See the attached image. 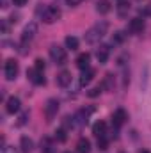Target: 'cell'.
I'll use <instances>...</instances> for the list:
<instances>
[{"label":"cell","mask_w":151,"mask_h":153,"mask_svg":"<svg viewBox=\"0 0 151 153\" xmlns=\"http://www.w3.org/2000/svg\"><path fill=\"white\" fill-rule=\"evenodd\" d=\"M107 30H109V23H107V22H103V20H101V22L94 23V25L85 32V43H89V45L98 43L100 39L107 34Z\"/></svg>","instance_id":"obj_1"},{"label":"cell","mask_w":151,"mask_h":153,"mask_svg":"<svg viewBox=\"0 0 151 153\" xmlns=\"http://www.w3.org/2000/svg\"><path fill=\"white\" fill-rule=\"evenodd\" d=\"M61 14L62 13H61V9L57 5H46V7L41 9V20L44 23H55L61 18Z\"/></svg>","instance_id":"obj_2"},{"label":"cell","mask_w":151,"mask_h":153,"mask_svg":"<svg viewBox=\"0 0 151 153\" xmlns=\"http://www.w3.org/2000/svg\"><path fill=\"white\" fill-rule=\"evenodd\" d=\"M50 57H52V61L55 62V64H66V61H68V53H66V48H62V46H59V45H53L52 48H50Z\"/></svg>","instance_id":"obj_3"},{"label":"cell","mask_w":151,"mask_h":153,"mask_svg":"<svg viewBox=\"0 0 151 153\" xmlns=\"http://www.w3.org/2000/svg\"><path fill=\"white\" fill-rule=\"evenodd\" d=\"M18 71H20V66L14 59H7L5 61V66H4V73H5V78L7 80H14L18 76Z\"/></svg>","instance_id":"obj_4"},{"label":"cell","mask_w":151,"mask_h":153,"mask_svg":"<svg viewBox=\"0 0 151 153\" xmlns=\"http://www.w3.org/2000/svg\"><path fill=\"white\" fill-rule=\"evenodd\" d=\"M36 32H38V25H36L34 22H30V23L23 29V32H21V46H27V43H30V41L34 39Z\"/></svg>","instance_id":"obj_5"},{"label":"cell","mask_w":151,"mask_h":153,"mask_svg":"<svg viewBox=\"0 0 151 153\" xmlns=\"http://www.w3.org/2000/svg\"><path fill=\"white\" fill-rule=\"evenodd\" d=\"M57 112H59V102L55 98H50L46 102V105H44V116H46V119L52 121L57 116Z\"/></svg>","instance_id":"obj_6"},{"label":"cell","mask_w":151,"mask_h":153,"mask_svg":"<svg viewBox=\"0 0 151 153\" xmlns=\"http://www.w3.org/2000/svg\"><path fill=\"white\" fill-rule=\"evenodd\" d=\"M144 30V20L142 18H132L130 23H128V32L130 34H141Z\"/></svg>","instance_id":"obj_7"},{"label":"cell","mask_w":151,"mask_h":153,"mask_svg":"<svg viewBox=\"0 0 151 153\" xmlns=\"http://www.w3.org/2000/svg\"><path fill=\"white\" fill-rule=\"evenodd\" d=\"M126 119H128V114H126L123 109H117V111H114V114H112V125L115 126V128L123 126V125L126 123Z\"/></svg>","instance_id":"obj_8"},{"label":"cell","mask_w":151,"mask_h":153,"mask_svg":"<svg viewBox=\"0 0 151 153\" xmlns=\"http://www.w3.org/2000/svg\"><path fill=\"white\" fill-rule=\"evenodd\" d=\"M109 55H110V48H109L107 45H100V46L96 48V59H98L101 64H105V62L109 61Z\"/></svg>","instance_id":"obj_9"},{"label":"cell","mask_w":151,"mask_h":153,"mask_svg":"<svg viewBox=\"0 0 151 153\" xmlns=\"http://www.w3.org/2000/svg\"><path fill=\"white\" fill-rule=\"evenodd\" d=\"M93 134H94L98 139H107V123H105V121H98V123H94V126H93Z\"/></svg>","instance_id":"obj_10"},{"label":"cell","mask_w":151,"mask_h":153,"mask_svg":"<svg viewBox=\"0 0 151 153\" xmlns=\"http://www.w3.org/2000/svg\"><path fill=\"white\" fill-rule=\"evenodd\" d=\"M27 75H29V78H30V82L36 84V85H44V82H46V80H44V75H43V71H39V70H36V68L30 70Z\"/></svg>","instance_id":"obj_11"},{"label":"cell","mask_w":151,"mask_h":153,"mask_svg":"<svg viewBox=\"0 0 151 153\" xmlns=\"http://www.w3.org/2000/svg\"><path fill=\"white\" fill-rule=\"evenodd\" d=\"M76 66H78L82 71L87 70V68H91V53H87V52L80 53V55L76 57Z\"/></svg>","instance_id":"obj_12"},{"label":"cell","mask_w":151,"mask_h":153,"mask_svg":"<svg viewBox=\"0 0 151 153\" xmlns=\"http://www.w3.org/2000/svg\"><path fill=\"white\" fill-rule=\"evenodd\" d=\"M20 98H16V96H11V98H7V102H5V111L9 112V114H14V112H18L20 111Z\"/></svg>","instance_id":"obj_13"},{"label":"cell","mask_w":151,"mask_h":153,"mask_svg":"<svg viewBox=\"0 0 151 153\" xmlns=\"http://www.w3.org/2000/svg\"><path fill=\"white\" fill-rule=\"evenodd\" d=\"M57 85H61V87H66V85H70L71 84V73L70 71H66V70H62L59 75H57Z\"/></svg>","instance_id":"obj_14"},{"label":"cell","mask_w":151,"mask_h":153,"mask_svg":"<svg viewBox=\"0 0 151 153\" xmlns=\"http://www.w3.org/2000/svg\"><path fill=\"white\" fill-rule=\"evenodd\" d=\"M76 152L78 153H91V141L85 137H80L76 143Z\"/></svg>","instance_id":"obj_15"},{"label":"cell","mask_w":151,"mask_h":153,"mask_svg":"<svg viewBox=\"0 0 151 153\" xmlns=\"http://www.w3.org/2000/svg\"><path fill=\"white\" fill-rule=\"evenodd\" d=\"M20 148H21V152L23 153H30L32 150H34V143H32V139L27 137V135H23V137L20 139Z\"/></svg>","instance_id":"obj_16"},{"label":"cell","mask_w":151,"mask_h":153,"mask_svg":"<svg viewBox=\"0 0 151 153\" xmlns=\"http://www.w3.org/2000/svg\"><path fill=\"white\" fill-rule=\"evenodd\" d=\"M94 75H96V71H94L93 68L84 70V71H82V75H80V84H82V85H87V84L94 78Z\"/></svg>","instance_id":"obj_17"},{"label":"cell","mask_w":151,"mask_h":153,"mask_svg":"<svg viewBox=\"0 0 151 153\" xmlns=\"http://www.w3.org/2000/svg\"><path fill=\"white\" fill-rule=\"evenodd\" d=\"M55 144H53V141L52 139H48V137H44L43 141H41V152L43 153H53L55 150Z\"/></svg>","instance_id":"obj_18"},{"label":"cell","mask_w":151,"mask_h":153,"mask_svg":"<svg viewBox=\"0 0 151 153\" xmlns=\"http://www.w3.org/2000/svg\"><path fill=\"white\" fill-rule=\"evenodd\" d=\"M96 11H98L100 14H107V13L110 11V2H109V0H100V2L96 4Z\"/></svg>","instance_id":"obj_19"},{"label":"cell","mask_w":151,"mask_h":153,"mask_svg":"<svg viewBox=\"0 0 151 153\" xmlns=\"http://www.w3.org/2000/svg\"><path fill=\"white\" fill-rule=\"evenodd\" d=\"M64 43H66V48H70V50H76L78 48V39L75 36H68L64 39Z\"/></svg>","instance_id":"obj_20"},{"label":"cell","mask_w":151,"mask_h":153,"mask_svg":"<svg viewBox=\"0 0 151 153\" xmlns=\"http://www.w3.org/2000/svg\"><path fill=\"white\" fill-rule=\"evenodd\" d=\"M128 9H130V5H128L126 2H121V4L117 5V11H119V14H121V16H124V13H126Z\"/></svg>","instance_id":"obj_21"},{"label":"cell","mask_w":151,"mask_h":153,"mask_svg":"<svg viewBox=\"0 0 151 153\" xmlns=\"http://www.w3.org/2000/svg\"><path fill=\"white\" fill-rule=\"evenodd\" d=\"M55 139L61 141V143H64V141H66V130H62V128L57 130V132H55Z\"/></svg>","instance_id":"obj_22"},{"label":"cell","mask_w":151,"mask_h":153,"mask_svg":"<svg viewBox=\"0 0 151 153\" xmlns=\"http://www.w3.org/2000/svg\"><path fill=\"white\" fill-rule=\"evenodd\" d=\"M101 89H103V87H101V85H98V87H93V89H91V91H89V93H87V94H89V96H91V98H94V96H98V94H100V93H101Z\"/></svg>","instance_id":"obj_23"},{"label":"cell","mask_w":151,"mask_h":153,"mask_svg":"<svg viewBox=\"0 0 151 153\" xmlns=\"http://www.w3.org/2000/svg\"><path fill=\"white\" fill-rule=\"evenodd\" d=\"M123 39H124V34L123 32H115V36L112 38V43H121Z\"/></svg>","instance_id":"obj_24"},{"label":"cell","mask_w":151,"mask_h":153,"mask_svg":"<svg viewBox=\"0 0 151 153\" xmlns=\"http://www.w3.org/2000/svg\"><path fill=\"white\" fill-rule=\"evenodd\" d=\"M0 153H18V150H16L14 146H4Z\"/></svg>","instance_id":"obj_25"},{"label":"cell","mask_w":151,"mask_h":153,"mask_svg":"<svg viewBox=\"0 0 151 153\" xmlns=\"http://www.w3.org/2000/svg\"><path fill=\"white\" fill-rule=\"evenodd\" d=\"M36 70H39V71H44V61H41V59H38L36 61V66H34Z\"/></svg>","instance_id":"obj_26"},{"label":"cell","mask_w":151,"mask_h":153,"mask_svg":"<svg viewBox=\"0 0 151 153\" xmlns=\"http://www.w3.org/2000/svg\"><path fill=\"white\" fill-rule=\"evenodd\" d=\"M84 0H66V4L68 5H71V7H75V5H78V4H82Z\"/></svg>","instance_id":"obj_27"},{"label":"cell","mask_w":151,"mask_h":153,"mask_svg":"<svg viewBox=\"0 0 151 153\" xmlns=\"http://www.w3.org/2000/svg\"><path fill=\"white\" fill-rule=\"evenodd\" d=\"M27 2H29V0H13V4H14V5H18V7H21V5H25Z\"/></svg>","instance_id":"obj_28"},{"label":"cell","mask_w":151,"mask_h":153,"mask_svg":"<svg viewBox=\"0 0 151 153\" xmlns=\"http://www.w3.org/2000/svg\"><path fill=\"white\" fill-rule=\"evenodd\" d=\"M27 117H29V112H25V114H21V116H20V125H23V123L27 121Z\"/></svg>","instance_id":"obj_29"},{"label":"cell","mask_w":151,"mask_h":153,"mask_svg":"<svg viewBox=\"0 0 151 153\" xmlns=\"http://www.w3.org/2000/svg\"><path fill=\"white\" fill-rule=\"evenodd\" d=\"M142 13H144L146 16H151V4H150V5H146V7H144V11H142Z\"/></svg>","instance_id":"obj_30"},{"label":"cell","mask_w":151,"mask_h":153,"mask_svg":"<svg viewBox=\"0 0 151 153\" xmlns=\"http://www.w3.org/2000/svg\"><path fill=\"white\" fill-rule=\"evenodd\" d=\"M141 153H150V152H146V150H144V152H141Z\"/></svg>","instance_id":"obj_31"},{"label":"cell","mask_w":151,"mask_h":153,"mask_svg":"<svg viewBox=\"0 0 151 153\" xmlns=\"http://www.w3.org/2000/svg\"><path fill=\"white\" fill-rule=\"evenodd\" d=\"M66 153H71V152H66Z\"/></svg>","instance_id":"obj_32"}]
</instances>
